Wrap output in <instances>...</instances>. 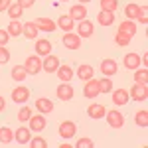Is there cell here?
<instances>
[{
  "label": "cell",
  "instance_id": "4dcf8cb0",
  "mask_svg": "<svg viewBox=\"0 0 148 148\" xmlns=\"http://www.w3.org/2000/svg\"><path fill=\"white\" fill-rule=\"evenodd\" d=\"M12 77L16 81H24V79H28V71L24 69V65H16L12 69Z\"/></svg>",
  "mask_w": 148,
  "mask_h": 148
},
{
  "label": "cell",
  "instance_id": "bcb514c9",
  "mask_svg": "<svg viewBox=\"0 0 148 148\" xmlns=\"http://www.w3.org/2000/svg\"><path fill=\"white\" fill-rule=\"evenodd\" d=\"M140 63H144V65L148 63V53H144V56H142V61H140Z\"/></svg>",
  "mask_w": 148,
  "mask_h": 148
},
{
  "label": "cell",
  "instance_id": "7dc6e473",
  "mask_svg": "<svg viewBox=\"0 0 148 148\" xmlns=\"http://www.w3.org/2000/svg\"><path fill=\"white\" fill-rule=\"evenodd\" d=\"M79 2H81V4H85V2H89V0H79Z\"/></svg>",
  "mask_w": 148,
  "mask_h": 148
},
{
  "label": "cell",
  "instance_id": "52a82bcc",
  "mask_svg": "<svg viewBox=\"0 0 148 148\" xmlns=\"http://www.w3.org/2000/svg\"><path fill=\"white\" fill-rule=\"evenodd\" d=\"M14 138H16L18 144H28V142L32 140V130H30L28 126H20V128L14 132Z\"/></svg>",
  "mask_w": 148,
  "mask_h": 148
},
{
  "label": "cell",
  "instance_id": "ee69618b",
  "mask_svg": "<svg viewBox=\"0 0 148 148\" xmlns=\"http://www.w3.org/2000/svg\"><path fill=\"white\" fill-rule=\"evenodd\" d=\"M10 4H12V0H0V12H2V10H8V8H10Z\"/></svg>",
  "mask_w": 148,
  "mask_h": 148
},
{
  "label": "cell",
  "instance_id": "9c48e42d",
  "mask_svg": "<svg viewBox=\"0 0 148 148\" xmlns=\"http://www.w3.org/2000/svg\"><path fill=\"white\" fill-rule=\"evenodd\" d=\"M128 101H130V95H128L126 89H116V91H113V103L116 107H123Z\"/></svg>",
  "mask_w": 148,
  "mask_h": 148
},
{
  "label": "cell",
  "instance_id": "30bf717a",
  "mask_svg": "<svg viewBox=\"0 0 148 148\" xmlns=\"http://www.w3.org/2000/svg\"><path fill=\"white\" fill-rule=\"evenodd\" d=\"M30 99V89L28 87H16L12 91V101L14 103H26Z\"/></svg>",
  "mask_w": 148,
  "mask_h": 148
},
{
  "label": "cell",
  "instance_id": "2e32d148",
  "mask_svg": "<svg viewBox=\"0 0 148 148\" xmlns=\"http://www.w3.org/2000/svg\"><path fill=\"white\" fill-rule=\"evenodd\" d=\"M119 32H121V34H126V36H130V38H132V36L136 34V24L132 22V20H123V22H121V26H119Z\"/></svg>",
  "mask_w": 148,
  "mask_h": 148
},
{
  "label": "cell",
  "instance_id": "484cf974",
  "mask_svg": "<svg viewBox=\"0 0 148 148\" xmlns=\"http://www.w3.org/2000/svg\"><path fill=\"white\" fill-rule=\"evenodd\" d=\"M97 22L101 24V26H111V24L114 22V12L101 10V12H99V16H97Z\"/></svg>",
  "mask_w": 148,
  "mask_h": 148
},
{
  "label": "cell",
  "instance_id": "ab89813d",
  "mask_svg": "<svg viewBox=\"0 0 148 148\" xmlns=\"http://www.w3.org/2000/svg\"><path fill=\"white\" fill-rule=\"evenodd\" d=\"M75 146H77V148H93L95 144H93L91 138H79V142H77Z\"/></svg>",
  "mask_w": 148,
  "mask_h": 148
},
{
  "label": "cell",
  "instance_id": "d4e9b609",
  "mask_svg": "<svg viewBox=\"0 0 148 148\" xmlns=\"http://www.w3.org/2000/svg\"><path fill=\"white\" fill-rule=\"evenodd\" d=\"M105 113H107V109H105L103 105H91V107L87 109V114H89L91 119H95V121H97V119H103Z\"/></svg>",
  "mask_w": 148,
  "mask_h": 148
},
{
  "label": "cell",
  "instance_id": "8d00e7d4",
  "mask_svg": "<svg viewBox=\"0 0 148 148\" xmlns=\"http://www.w3.org/2000/svg\"><path fill=\"white\" fill-rule=\"evenodd\" d=\"M134 81L140 83V85H146V83H148V71H146V69L136 71V73H134Z\"/></svg>",
  "mask_w": 148,
  "mask_h": 148
},
{
  "label": "cell",
  "instance_id": "f35d334b",
  "mask_svg": "<svg viewBox=\"0 0 148 148\" xmlns=\"http://www.w3.org/2000/svg\"><path fill=\"white\" fill-rule=\"evenodd\" d=\"M8 59H10V51L4 46H0V65L2 63H8Z\"/></svg>",
  "mask_w": 148,
  "mask_h": 148
},
{
  "label": "cell",
  "instance_id": "7a4b0ae2",
  "mask_svg": "<svg viewBox=\"0 0 148 148\" xmlns=\"http://www.w3.org/2000/svg\"><path fill=\"white\" fill-rule=\"evenodd\" d=\"M105 119H107L109 126H113V128L125 126V116H123L121 111H107V113H105Z\"/></svg>",
  "mask_w": 148,
  "mask_h": 148
},
{
  "label": "cell",
  "instance_id": "f6af8a7d",
  "mask_svg": "<svg viewBox=\"0 0 148 148\" xmlns=\"http://www.w3.org/2000/svg\"><path fill=\"white\" fill-rule=\"evenodd\" d=\"M4 109H6V101H4V97L0 95V113H2Z\"/></svg>",
  "mask_w": 148,
  "mask_h": 148
},
{
  "label": "cell",
  "instance_id": "7402d4cb",
  "mask_svg": "<svg viewBox=\"0 0 148 148\" xmlns=\"http://www.w3.org/2000/svg\"><path fill=\"white\" fill-rule=\"evenodd\" d=\"M36 51H38V56H49L51 53V42H47V40H38L36 42Z\"/></svg>",
  "mask_w": 148,
  "mask_h": 148
},
{
  "label": "cell",
  "instance_id": "836d02e7",
  "mask_svg": "<svg viewBox=\"0 0 148 148\" xmlns=\"http://www.w3.org/2000/svg\"><path fill=\"white\" fill-rule=\"evenodd\" d=\"M114 44H116V46H121V47H126L128 44H130V36L116 32V36H114Z\"/></svg>",
  "mask_w": 148,
  "mask_h": 148
},
{
  "label": "cell",
  "instance_id": "60d3db41",
  "mask_svg": "<svg viewBox=\"0 0 148 148\" xmlns=\"http://www.w3.org/2000/svg\"><path fill=\"white\" fill-rule=\"evenodd\" d=\"M8 38H10L8 30H0V46H6L8 44Z\"/></svg>",
  "mask_w": 148,
  "mask_h": 148
},
{
  "label": "cell",
  "instance_id": "c3c4849f",
  "mask_svg": "<svg viewBox=\"0 0 148 148\" xmlns=\"http://www.w3.org/2000/svg\"><path fill=\"white\" fill-rule=\"evenodd\" d=\"M63 2H65V0H63Z\"/></svg>",
  "mask_w": 148,
  "mask_h": 148
},
{
  "label": "cell",
  "instance_id": "603a6c76",
  "mask_svg": "<svg viewBox=\"0 0 148 148\" xmlns=\"http://www.w3.org/2000/svg\"><path fill=\"white\" fill-rule=\"evenodd\" d=\"M57 26L63 30V32H71L73 30V26H75V20L71 18V16H59V20H57Z\"/></svg>",
  "mask_w": 148,
  "mask_h": 148
},
{
  "label": "cell",
  "instance_id": "ac0fdd59",
  "mask_svg": "<svg viewBox=\"0 0 148 148\" xmlns=\"http://www.w3.org/2000/svg\"><path fill=\"white\" fill-rule=\"evenodd\" d=\"M36 109H38L42 114L51 113V111H53V103L49 101V99H46V97H40V99L36 101Z\"/></svg>",
  "mask_w": 148,
  "mask_h": 148
},
{
  "label": "cell",
  "instance_id": "b9f144b4",
  "mask_svg": "<svg viewBox=\"0 0 148 148\" xmlns=\"http://www.w3.org/2000/svg\"><path fill=\"white\" fill-rule=\"evenodd\" d=\"M136 20H140L142 24H146V22H148V18H146V6H142V8H140V12H138V18H136Z\"/></svg>",
  "mask_w": 148,
  "mask_h": 148
},
{
  "label": "cell",
  "instance_id": "4fadbf2b",
  "mask_svg": "<svg viewBox=\"0 0 148 148\" xmlns=\"http://www.w3.org/2000/svg\"><path fill=\"white\" fill-rule=\"evenodd\" d=\"M93 30H95V26H93L89 20H81L79 22V28H77V32H79V38H91L93 36Z\"/></svg>",
  "mask_w": 148,
  "mask_h": 148
},
{
  "label": "cell",
  "instance_id": "e0dca14e",
  "mask_svg": "<svg viewBox=\"0 0 148 148\" xmlns=\"http://www.w3.org/2000/svg\"><path fill=\"white\" fill-rule=\"evenodd\" d=\"M93 67L89 65V63H81L79 67H77V77H79L81 81H89L93 77Z\"/></svg>",
  "mask_w": 148,
  "mask_h": 148
},
{
  "label": "cell",
  "instance_id": "4316f807",
  "mask_svg": "<svg viewBox=\"0 0 148 148\" xmlns=\"http://www.w3.org/2000/svg\"><path fill=\"white\" fill-rule=\"evenodd\" d=\"M14 140V130L8 126H2L0 128V144H10Z\"/></svg>",
  "mask_w": 148,
  "mask_h": 148
},
{
  "label": "cell",
  "instance_id": "cb8c5ba5",
  "mask_svg": "<svg viewBox=\"0 0 148 148\" xmlns=\"http://www.w3.org/2000/svg\"><path fill=\"white\" fill-rule=\"evenodd\" d=\"M140 65V56L138 53H126L125 56V67L126 69H138Z\"/></svg>",
  "mask_w": 148,
  "mask_h": 148
},
{
  "label": "cell",
  "instance_id": "44dd1931",
  "mask_svg": "<svg viewBox=\"0 0 148 148\" xmlns=\"http://www.w3.org/2000/svg\"><path fill=\"white\" fill-rule=\"evenodd\" d=\"M56 73H57V77L63 81V83H69V81L73 79V69L69 67V65H59Z\"/></svg>",
  "mask_w": 148,
  "mask_h": 148
},
{
  "label": "cell",
  "instance_id": "7c38bea8",
  "mask_svg": "<svg viewBox=\"0 0 148 148\" xmlns=\"http://www.w3.org/2000/svg\"><path fill=\"white\" fill-rule=\"evenodd\" d=\"M57 97H59V99H61V101H69V99H71V97H73V87H71V85H69V83H61V85H59V87H57Z\"/></svg>",
  "mask_w": 148,
  "mask_h": 148
},
{
  "label": "cell",
  "instance_id": "d6a6232c",
  "mask_svg": "<svg viewBox=\"0 0 148 148\" xmlns=\"http://www.w3.org/2000/svg\"><path fill=\"white\" fill-rule=\"evenodd\" d=\"M22 12H24V8L16 2V4H10V8H8V16H10L12 20H18V18L22 16Z\"/></svg>",
  "mask_w": 148,
  "mask_h": 148
},
{
  "label": "cell",
  "instance_id": "6da1fadb",
  "mask_svg": "<svg viewBox=\"0 0 148 148\" xmlns=\"http://www.w3.org/2000/svg\"><path fill=\"white\" fill-rule=\"evenodd\" d=\"M24 69L28 71V75H38L42 71V59L38 56H30L24 61Z\"/></svg>",
  "mask_w": 148,
  "mask_h": 148
},
{
  "label": "cell",
  "instance_id": "83f0119b",
  "mask_svg": "<svg viewBox=\"0 0 148 148\" xmlns=\"http://www.w3.org/2000/svg\"><path fill=\"white\" fill-rule=\"evenodd\" d=\"M138 12H140V6H138V4H126V8H125L126 20H136Z\"/></svg>",
  "mask_w": 148,
  "mask_h": 148
},
{
  "label": "cell",
  "instance_id": "8992f818",
  "mask_svg": "<svg viewBox=\"0 0 148 148\" xmlns=\"http://www.w3.org/2000/svg\"><path fill=\"white\" fill-rule=\"evenodd\" d=\"M63 46L67 47V49H79L81 47V38L77 34H73V32H67V34L63 36Z\"/></svg>",
  "mask_w": 148,
  "mask_h": 148
},
{
  "label": "cell",
  "instance_id": "e575fe53",
  "mask_svg": "<svg viewBox=\"0 0 148 148\" xmlns=\"http://www.w3.org/2000/svg\"><path fill=\"white\" fill-rule=\"evenodd\" d=\"M30 116H32V109H30V107H22V109L18 111V121H20V123H28Z\"/></svg>",
  "mask_w": 148,
  "mask_h": 148
},
{
  "label": "cell",
  "instance_id": "74e56055",
  "mask_svg": "<svg viewBox=\"0 0 148 148\" xmlns=\"http://www.w3.org/2000/svg\"><path fill=\"white\" fill-rule=\"evenodd\" d=\"M28 144H30L32 148H47V142L44 140V138H32Z\"/></svg>",
  "mask_w": 148,
  "mask_h": 148
},
{
  "label": "cell",
  "instance_id": "9a60e30c",
  "mask_svg": "<svg viewBox=\"0 0 148 148\" xmlns=\"http://www.w3.org/2000/svg\"><path fill=\"white\" fill-rule=\"evenodd\" d=\"M28 123L32 126V130H36V132H40V130L46 128V119H44V114H32Z\"/></svg>",
  "mask_w": 148,
  "mask_h": 148
},
{
  "label": "cell",
  "instance_id": "8fae6325",
  "mask_svg": "<svg viewBox=\"0 0 148 148\" xmlns=\"http://www.w3.org/2000/svg\"><path fill=\"white\" fill-rule=\"evenodd\" d=\"M36 26H38V30H42V32H56L57 24L53 22V20H49V18H38L36 20Z\"/></svg>",
  "mask_w": 148,
  "mask_h": 148
},
{
  "label": "cell",
  "instance_id": "5b68a950",
  "mask_svg": "<svg viewBox=\"0 0 148 148\" xmlns=\"http://www.w3.org/2000/svg\"><path fill=\"white\" fill-rule=\"evenodd\" d=\"M128 95H130V99H134V101H146L148 99V89H146V85L136 83V85L128 91Z\"/></svg>",
  "mask_w": 148,
  "mask_h": 148
},
{
  "label": "cell",
  "instance_id": "1f68e13d",
  "mask_svg": "<svg viewBox=\"0 0 148 148\" xmlns=\"http://www.w3.org/2000/svg\"><path fill=\"white\" fill-rule=\"evenodd\" d=\"M101 2V10L105 12H114L119 8V0H99Z\"/></svg>",
  "mask_w": 148,
  "mask_h": 148
},
{
  "label": "cell",
  "instance_id": "7bdbcfd3",
  "mask_svg": "<svg viewBox=\"0 0 148 148\" xmlns=\"http://www.w3.org/2000/svg\"><path fill=\"white\" fill-rule=\"evenodd\" d=\"M16 2H18V4H20L22 8H32L36 0H16Z\"/></svg>",
  "mask_w": 148,
  "mask_h": 148
},
{
  "label": "cell",
  "instance_id": "3957f363",
  "mask_svg": "<svg viewBox=\"0 0 148 148\" xmlns=\"http://www.w3.org/2000/svg\"><path fill=\"white\" fill-rule=\"evenodd\" d=\"M83 95L87 97V99H95L97 95H101V91H99V81L97 79H89L85 81V87H83Z\"/></svg>",
  "mask_w": 148,
  "mask_h": 148
},
{
  "label": "cell",
  "instance_id": "277c9868",
  "mask_svg": "<svg viewBox=\"0 0 148 148\" xmlns=\"http://www.w3.org/2000/svg\"><path fill=\"white\" fill-rule=\"evenodd\" d=\"M75 132H77V126H75V123H71V121H63L59 125V136L61 138H73Z\"/></svg>",
  "mask_w": 148,
  "mask_h": 148
},
{
  "label": "cell",
  "instance_id": "ba28073f",
  "mask_svg": "<svg viewBox=\"0 0 148 148\" xmlns=\"http://www.w3.org/2000/svg\"><path fill=\"white\" fill-rule=\"evenodd\" d=\"M57 67H59V59H57L56 56H46V59L42 61V69H46L47 73H56Z\"/></svg>",
  "mask_w": 148,
  "mask_h": 148
},
{
  "label": "cell",
  "instance_id": "5bb4252c",
  "mask_svg": "<svg viewBox=\"0 0 148 148\" xmlns=\"http://www.w3.org/2000/svg\"><path fill=\"white\" fill-rule=\"evenodd\" d=\"M116 69H119V65H116V61H114V59H103V63H101L103 75L111 77V75H114V73H116Z\"/></svg>",
  "mask_w": 148,
  "mask_h": 148
},
{
  "label": "cell",
  "instance_id": "ffe728a7",
  "mask_svg": "<svg viewBox=\"0 0 148 148\" xmlns=\"http://www.w3.org/2000/svg\"><path fill=\"white\" fill-rule=\"evenodd\" d=\"M38 26H36V22H26L22 28V36H26L28 40H36L38 38Z\"/></svg>",
  "mask_w": 148,
  "mask_h": 148
},
{
  "label": "cell",
  "instance_id": "f1b7e54d",
  "mask_svg": "<svg viewBox=\"0 0 148 148\" xmlns=\"http://www.w3.org/2000/svg\"><path fill=\"white\" fill-rule=\"evenodd\" d=\"M22 28H24V24H20L18 20H12V22L8 24V34L14 36V38H18V36H22Z\"/></svg>",
  "mask_w": 148,
  "mask_h": 148
},
{
  "label": "cell",
  "instance_id": "d590c367",
  "mask_svg": "<svg viewBox=\"0 0 148 148\" xmlns=\"http://www.w3.org/2000/svg\"><path fill=\"white\" fill-rule=\"evenodd\" d=\"M97 81H99V91L101 93H111V89H113L111 79H97Z\"/></svg>",
  "mask_w": 148,
  "mask_h": 148
},
{
  "label": "cell",
  "instance_id": "f546056e",
  "mask_svg": "<svg viewBox=\"0 0 148 148\" xmlns=\"http://www.w3.org/2000/svg\"><path fill=\"white\" fill-rule=\"evenodd\" d=\"M134 123H136V126H148V111H136V114H134Z\"/></svg>",
  "mask_w": 148,
  "mask_h": 148
},
{
  "label": "cell",
  "instance_id": "d6986e66",
  "mask_svg": "<svg viewBox=\"0 0 148 148\" xmlns=\"http://www.w3.org/2000/svg\"><path fill=\"white\" fill-rule=\"evenodd\" d=\"M69 16L73 18V20H85V16H87V8L83 6V4H75V6H71V10H69Z\"/></svg>",
  "mask_w": 148,
  "mask_h": 148
}]
</instances>
